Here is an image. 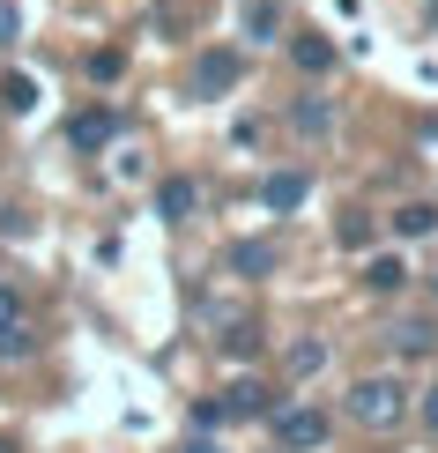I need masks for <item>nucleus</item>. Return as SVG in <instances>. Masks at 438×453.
<instances>
[{
	"instance_id": "obj_7",
	"label": "nucleus",
	"mask_w": 438,
	"mask_h": 453,
	"mask_svg": "<svg viewBox=\"0 0 438 453\" xmlns=\"http://www.w3.org/2000/svg\"><path fill=\"white\" fill-rule=\"evenodd\" d=\"M431 231H438V201H402V209H394V238L402 245L431 238Z\"/></svg>"
},
{
	"instance_id": "obj_20",
	"label": "nucleus",
	"mask_w": 438,
	"mask_h": 453,
	"mask_svg": "<svg viewBox=\"0 0 438 453\" xmlns=\"http://www.w3.org/2000/svg\"><path fill=\"white\" fill-rule=\"evenodd\" d=\"M223 349H231V357H253L260 334H253V327H231V334H223Z\"/></svg>"
},
{
	"instance_id": "obj_2",
	"label": "nucleus",
	"mask_w": 438,
	"mask_h": 453,
	"mask_svg": "<svg viewBox=\"0 0 438 453\" xmlns=\"http://www.w3.org/2000/svg\"><path fill=\"white\" fill-rule=\"evenodd\" d=\"M268 424H275V446L282 453H319V446H327V431H334L327 409H304V402L297 409H275Z\"/></svg>"
},
{
	"instance_id": "obj_3",
	"label": "nucleus",
	"mask_w": 438,
	"mask_h": 453,
	"mask_svg": "<svg viewBox=\"0 0 438 453\" xmlns=\"http://www.w3.org/2000/svg\"><path fill=\"white\" fill-rule=\"evenodd\" d=\"M238 82H245V60L231 45H216V52L194 60V97H223V89H238Z\"/></svg>"
},
{
	"instance_id": "obj_25",
	"label": "nucleus",
	"mask_w": 438,
	"mask_h": 453,
	"mask_svg": "<svg viewBox=\"0 0 438 453\" xmlns=\"http://www.w3.org/2000/svg\"><path fill=\"white\" fill-rule=\"evenodd\" d=\"M431 290H438V275H431Z\"/></svg>"
},
{
	"instance_id": "obj_16",
	"label": "nucleus",
	"mask_w": 438,
	"mask_h": 453,
	"mask_svg": "<svg viewBox=\"0 0 438 453\" xmlns=\"http://www.w3.org/2000/svg\"><path fill=\"white\" fill-rule=\"evenodd\" d=\"M119 74H127V52H119V45L89 52V82H119Z\"/></svg>"
},
{
	"instance_id": "obj_14",
	"label": "nucleus",
	"mask_w": 438,
	"mask_h": 453,
	"mask_svg": "<svg viewBox=\"0 0 438 453\" xmlns=\"http://www.w3.org/2000/svg\"><path fill=\"white\" fill-rule=\"evenodd\" d=\"M365 282H372V290H402V282H409V268H402L394 253H379L372 268H365Z\"/></svg>"
},
{
	"instance_id": "obj_19",
	"label": "nucleus",
	"mask_w": 438,
	"mask_h": 453,
	"mask_svg": "<svg viewBox=\"0 0 438 453\" xmlns=\"http://www.w3.org/2000/svg\"><path fill=\"white\" fill-rule=\"evenodd\" d=\"M8 327H23V290L0 282V334H8Z\"/></svg>"
},
{
	"instance_id": "obj_9",
	"label": "nucleus",
	"mask_w": 438,
	"mask_h": 453,
	"mask_svg": "<svg viewBox=\"0 0 438 453\" xmlns=\"http://www.w3.org/2000/svg\"><path fill=\"white\" fill-rule=\"evenodd\" d=\"M290 60H297L304 74H327V67H334V45H327L319 30H304V37H290Z\"/></svg>"
},
{
	"instance_id": "obj_24",
	"label": "nucleus",
	"mask_w": 438,
	"mask_h": 453,
	"mask_svg": "<svg viewBox=\"0 0 438 453\" xmlns=\"http://www.w3.org/2000/svg\"><path fill=\"white\" fill-rule=\"evenodd\" d=\"M0 453H15V439H8V431H0Z\"/></svg>"
},
{
	"instance_id": "obj_1",
	"label": "nucleus",
	"mask_w": 438,
	"mask_h": 453,
	"mask_svg": "<svg viewBox=\"0 0 438 453\" xmlns=\"http://www.w3.org/2000/svg\"><path fill=\"white\" fill-rule=\"evenodd\" d=\"M350 417L365 424V431H394V424L409 417V387L387 380V372H379V380H357L350 387Z\"/></svg>"
},
{
	"instance_id": "obj_10",
	"label": "nucleus",
	"mask_w": 438,
	"mask_h": 453,
	"mask_svg": "<svg viewBox=\"0 0 438 453\" xmlns=\"http://www.w3.org/2000/svg\"><path fill=\"white\" fill-rule=\"evenodd\" d=\"M231 268H238V275H268V268H275V245H268V238H238V245H231Z\"/></svg>"
},
{
	"instance_id": "obj_11",
	"label": "nucleus",
	"mask_w": 438,
	"mask_h": 453,
	"mask_svg": "<svg viewBox=\"0 0 438 453\" xmlns=\"http://www.w3.org/2000/svg\"><path fill=\"white\" fill-rule=\"evenodd\" d=\"M394 349H402V357H431L438 349V327H431V319H409V327H394Z\"/></svg>"
},
{
	"instance_id": "obj_4",
	"label": "nucleus",
	"mask_w": 438,
	"mask_h": 453,
	"mask_svg": "<svg viewBox=\"0 0 438 453\" xmlns=\"http://www.w3.org/2000/svg\"><path fill=\"white\" fill-rule=\"evenodd\" d=\"M111 134H119V111H111V104H89V111H74V119H67V142L82 149V157H89V149H104Z\"/></svg>"
},
{
	"instance_id": "obj_23",
	"label": "nucleus",
	"mask_w": 438,
	"mask_h": 453,
	"mask_svg": "<svg viewBox=\"0 0 438 453\" xmlns=\"http://www.w3.org/2000/svg\"><path fill=\"white\" fill-rule=\"evenodd\" d=\"M424 424H431V431H438V387H431V394H424Z\"/></svg>"
},
{
	"instance_id": "obj_12",
	"label": "nucleus",
	"mask_w": 438,
	"mask_h": 453,
	"mask_svg": "<svg viewBox=\"0 0 438 453\" xmlns=\"http://www.w3.org/2000/svg\"><path fill=\"white\" fill-rule=\"evenodd\" d=\"M282 365H290V380H312V372L327 365V342H297L290 357H282Z\"/></svg>"
},
{
	"instance_id": "obj_8",
	"label": "nucleus",
	"mask_w": 438,
	"mask_h": 453,
	"mask_svg": "<svg viewBox=\"0 0 438 453\" xmlns=\"http://www.w3.org/2000/svg\"><path fill=\"white\" fill-rule=\"evenodd\" d=\"M194 201H201L194 179H164V186H157V216H164V223H186V216H194Z\"/></svg>"
},
{
	"instance_id": "obj_17",
	"label": "nucleus",
	"mask_w": 438,
	"mask_h": 453,
	"mask_svg": "<svg viewBox=\"0 0 438 453\" xmlns=\"http://www.w3.org/2000/svg\"><path fill=\"white\" fill-rule=\"evenodd\" d=\"M334 238H342V253H365V245H372V216H342Z\"/></svg>"
},
{
	"instance_id": "obj_6",
	"label": "nucleus",
	"mask_w": 438,
	"mask_h": 453,
	"mask_svg": "<svg viewBox=\"0 0 438 453\" xmlns=\"http://www.w3.org/2000/svg\"><path fill=\"white\" fill-rule=\"evenodd\" d=\"M304 194H312V179H304V172H268V179H260V209H275V216H290Z\"/></svg>"
},
{
	"instance_id": "obj_22",
	"label": "nucleus",
	"mask_w": 438,
	"mask_h": 453,
	"mask_svg": "<svg viewBox=\"0 0 438 453\" xmlns=\"http://www.w3.org/2000/svg\"><path fill=\"white\" fill-rule=\"evenodd\" d=\"M179 453H223V446H216V439H208V431H194V439H186Z\"/></svg>"
},
{
	"instance_id": "obj_18",
	"label": "nucleus",
	"mask_w": 438,
	"mask_h": 453,
	"mask_svg": "<svg viewBox=\"0 0 438 453\" xmlns=\"http://www.w3.org/2000/svg\"><path fill=\"white\" fill-rule=\"evenodd\" d=\"M290 119H297V134H327V104H319V97H304Z\"/></svg>"
},
{
	"instance_id": "obj_13",
	"label": "nucleus",
	"mask_w": 438,
	"mask_h": 453,
	"mask_svg": "<svg viewBox=\"0 0 438 453\" xmlns=\"http://www.w3.org/2000/svg\"><path fill=\"white\" fill-rule=\"evenodd\" d=\"M245 30H253V37H275V30H282V8H275V0H245Z\"/></svg>"
},
{
	"instance_id": "obj_21",
	"label": "nucleus",
	"mask_w": 438,
	"mask_h": 453,
	"mask_svg": "<svg viewBox=\"0 0 438 453\" xmlns=\"http://www.w3.org/2000/svg\"><path fill=\"white\" fill-rule=\"evenodd\" d=\"M0 357H30V327H8V334H0Z\"/></svg>"
},
{
	"instance_id": "obj_5",
	"label": "nucleus",
	"mask_w": 438,
	"mask_h": 453,
	"mask_svg": "<svg viewBox=\"0 0 438 453\" xmlns=\"http://www.w3.org/2000/svg\"><path fill=\"white\" fill-rule=\"evenodd\" d=\"M223 424H253V417H268V387L260 380H231V394H223Z\"/></svg>"
},
{
	"instance_id": "obj_15",
	"label": "nucleus",
	"mask_w": 438,
	"mask_h": 453,
	"mask_svg": "<svg viewBox=\"0 0 438 453\" xmlns=\"http://www.w3.org/2000/svg\"><path fill=\"white\" fill-rule=\"evenodd\" d=\"M37 104V82L30 74H8V82H0V111H30Z\"/></svg>"
}]
</instances>
